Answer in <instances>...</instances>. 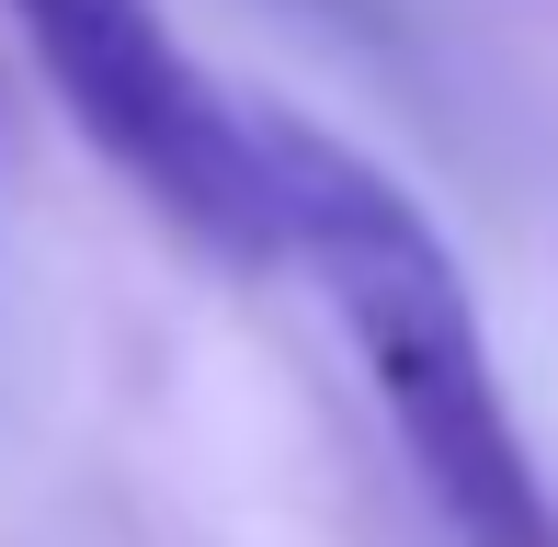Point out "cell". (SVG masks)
I'll return each mask as SVG.
<instances>
[{"instance_id":"1","label":"cell","mask_w":558,"mask_h":547,"mask_svg":"<svg viewBox=\"0 0 558 547\" xmlns=\"http://www.w3.org/2000/svg\"><path fill=\"white\" fill-rule=\"evenodd\" d=\"M251 160H263L274 252L308 263L319 308L342 319L388 434L411 445L422 490H434V513L468 547H558V490L536 479V445L513 434L478 296L456 274L445 229L422 217V194L286 104H251Z\"/></svg>"},{"instance_id":"2","label":"cell","mask_w":558,"mask_h":547,"mask_svg":"<svg viewBox=\"0 0 558 547\" xmlns=\"http://www.w3.org/2000/svg\"><path fill=\"white\" fill-rule=\"evenodd\" d=\"M12 23L35 46V69L58 81L69 126L104 148L171 229L228 252V263H274L251 104H228L148 0H12Z\"/></svg>"}]
</instances>
